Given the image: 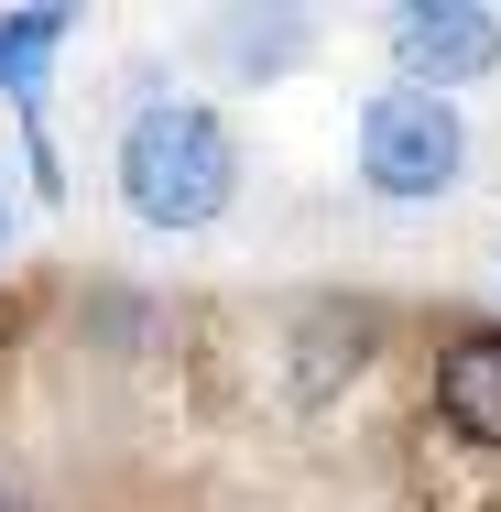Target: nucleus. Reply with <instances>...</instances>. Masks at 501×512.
<instances>
[{
	"mask_svg": "<svg viewBox=\"0 0 501 512\" xmlns=\"http://www.w3.org/2000/svg\"><path fill=\"white\" fill-rule=\"evenodd\" d=\"M458 153H469V131H458V99H436V88H382L360 109V175L382 197H447Z\"/></svg>",
	"mask_w": 501,
	"mask_h": 512,
	"instance_id": "nucleus-2",
	"label": "nucleus"
},
{
	"mask_svg": "<svg viewBox=\"0 0 501 512\" xmlns=\"http://www.w3.org/2000/svg\"><path fill=\"white\" fill-rule=\"evenodd\" d=\"M66 44V0H33V11H11L0 22V88L22 109H44V55Z\"/></svg>",
	"mask_w": 501,
	"mask_h": 512,
	"instance_id": "nucleus-5",
	"label": "nucleus"
},
{
	"mask_svg": "<svg viewBox=\"0 0 501 512\" xmlns=\"http://www.w3.org/2000/svg\"><path fill=\"white\" fill-rule=\"evenodd\" d=\"M240 186V153L218 131V109L197 99H153L131 131H120V197L142 229H207Z\"/></svg>",
	"mask_w": 501,
	"mask_h": 512,
	"instance_id": "nucleus-1",
	"label": "nucleus"
},
{
	"mask_svg": "<svg viewBox=\"0 0 501 512\" xmlns=\"http://www.w3.org/2000/svg\"><path fill=\"white\" fill-rule=\"evenodd\" d=\"M436 414H447L469 447H501V327L458 338V349L436 360Z\"/></svg>",
	"mask_w": 501,
	"mask_h": 512,
	"instance_id": "nucleus-4",
	"label": "nucleus"
},
{
	"mask_svg": "<svg viewBox=\"0 0 501 512\" xmlns=\"http://www.w3.org/2000/svg\"><path fill=\"white\" fill-rule=\"evenodd\" d=\"M0 512H11V491H0Z\"/></svg>",
	"mask_w": 501,
	"mask_h": 512,
	"instance_id": "nucleus-7",
	"label": "nucleus"
},
{
	"mask_svg": "<svg viewBox=\"0 0 501 512\" xmlns=\"http://www.w3.org/2000/svg\"><path fill=\"white\" fill-rule=\"evenodd\" d=\"M393 66L403 88H458V77H480V66H501V11L491 0H414V11H393Z\"/></svg>",
	"mask_w": 501,
	"mask_h": 512,
	"instance_id": "nucleus-3",
	"label": "nucleus"
},
{
	"mask_svg": "<svg viewBox=\"0 0 501 512\" xmlns=\"http://www.w3.org/2000/svg\"><path fill=\"white\" fill-rule=\"evenodd\" d=\"M0 229H11V197H0Z\"/></svg>",
	"mask_w": 501,
	"mask_h": 512,
	"instance_id": "nucleus-6",
	"label": "nucleus"
}]
</instances>
